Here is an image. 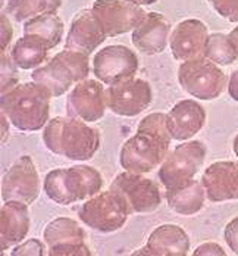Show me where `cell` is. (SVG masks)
I'll use <instances>...</instances> for the list:
<instances>
[{"mask_svg":"<svg viewBox=\"0 0 238 256\" xmlns=\"http://www.w3.org/2000/svg\"><path fill=\"white\" fill-rule=\"evenodd\" d=\"M230 36H231V37H233V38L236 40V43H237V46H238V26H236V28H234V30H233L231 32H230Z\"/></svg>","mask_w":238,"mask_h":256,"instance_id":"ab89813d","label":"cell"},{"mask_svg":"<svg viewBox=\"0 0 238 256\" xmlns=\"http://www.w3.org/2000/svg\"><path fill=\"white\" fill-rule=\"evenodd\" d=\"M153 100V92L149 81L131 78L106 88V104L118 116L132 118L144 112Z\"/></svg>","mask_w":238,"mask_h":256,"instance_id":"30bf717a","label":"cell"},{"mask_svg":"<svg viewBox=\"0 0 238 256\" xmlns=\"http://www.w3.org/2000/svg\"><path fill=\"white\" fill-rule=\"evenodd\" d=\"M233 148H234V154H236V156H237V158H238V134H237V137L234 138Z\"/></svg>","mask_w":238,"mask_h":256,"instance_id":"60d3db41","label":"cell"},{"mask_svg":"<svg viewBox=\"0 0 238 256\" xmlns=\"http://www.w3.org/2000/svg\"><path fill=\"white\" fill-rule=\"evenodd\" d=\"M50 93L37 82H19L1 94V114L19 131H38L49 122Z\"/></svg>","mask_w":238,"mask_h":256,"instance_id":"7a4b0ae2","label":"cell"},{"mask_svg":"<svg viewBox=\"0 0 238 256\" xmlns=\"http://www.w3.org/2000/svg\"><path fill=\"white\" fill-rule=\"evenodd\" d=\"M18 70L19 68L15 65L10 54L1 52V94L7 93L9 90H12L15 86L19 84Z\"/></svg>","mask_w":238,"mask_h":256,"instance_id":"f1b7e54d","label":"cell"},{"mask_svg":"<svg viewBox=\"0 0 238 256\" xmlns=\"http://www.w3.org/2000/svg\"><path fill=\"white\" fill-rule=\"evenodd\" d=\"M131 256H156L147 246L141 248V249H137L135 252H132Z\"/></svg>","mask_w":238,"mask_h":256,"instance_id":"74e56055","label":"cell"},{"mask_svg":"<svg viewBox=\"0 0 238 256\" xmlns=\"http://www.w3.org/2000/svg\"><path fill=\"white\" fill-rule=\"evenodd\" d=\"M191 256H228L224 248L215 242H206L196 248Z\"/></svg>","mask_w":238,"mask_h":256,"instance_id":"836d02e7","label":"cell"},{"mask_svg":"<svg viewBox=\"0 0 238 256\" xmlns=\"http://www.w3.org/2000/svg\"><path fill=\"white\" fill-rule=\"evenodd\" d=\"M78 216L87 227L107 234L125 226L130 210L124 200L109 188L87 199L79 208Z\"/></svg>","mask_w":238,"mask_h":256,"instance_id":"8992f818","label":"cell"},{"mask_svg":"<svg viewBox=\"0 0 238 256\" xmlns=\"http://www.w3.org/2000/svg\"><path fill=\"white\" fill-rule=\"evenodd\" d=\"M146 246L156 256H187L190 237L180 226L163 224L152 231Z\"/></svg>","mask_w":238,"mask_h":256,"instance_id":"44dd1931","label":"cell"},{"mask_svg":"<svg viewBox=\"0 0 238 256\" xmlns=\"http://www.w3.org/2000/svg\"><path fill=\"white\" fill-rule=\"evenodd\" d=\"M31 226L28 205L21 202H3L0 209V246L1 250L15 248L24 242Z\"/></svg>","mask_w":238,"mask_h":256,"instance_id":"d6986e66","label":"cell"},{"mask_svg":"<svg viewBox=\"0 0 238 256\" xmlns=\"http://www.w3.org/2000/svg\"><path fill=\"white\" fill-rule=\"evenodd\" d=\"M109 188L124 200L130 214H150L162 204L158 184L144 174L124 171L115 177Z\"/></svg>","mask_w":238,"mask_h":256,"instance_id":"ba28073f","label":"cell"},{"mask_svg":"<svg viewBox=\"0 0 238 256\" xmlns=\"http://www.w3.org/2000/svg\"><path fill=\"white\" fill-rule=\"evenodd\" d=\"M6 116L1 114V142H6L7 136H9V126L6 127Z\"/></svg>","mask_w":238,"mask_h":256,"instance_id":"8d00e7d4","label":"cell"},{"mask_svg":"<svg viewBox=\"0 0 238 256\" xmlns=\"http://www.w3.org/2000/svg\"><path fill=\"white\" fill-rule=\"evenodd\" d=\"M60 4L62 0H7L6 10L16 22H25L38 15L56 14Z\"/></svg>","mask_w":238,"mask_h":256,"instance_id":"484cf974","label":"cell"},{"mask_svg":"<svg viewBox=\"0 0 238 256\" xmlns=\"http://www.w3.org/2000/svg\"><path fill=\"white\" fill-rule=\"evenodd\" d=\"M224 237H225V242L230 246V249L236 255H238V216L233 218L227 224V227L224 230Z\"/></svg>","mask_w":238,"mask_h":256,"instance_id":"d6a6232c","label":"cell"},{"mask_svg":"<svg viewBox=\"0 0 238 256\" xmlns=\"http://www.w3.org/2000/svg\"><path fill=\"white\" fill-rule=\"evenodd\" d=\"M206 122V110L193 99L180 100L168 112V130L172 140H191Z\"/></svg>","mask_w":238,"mask_h":256,"instance_id":"e0dca14e","label":"cell"},{"mask_svg":"<svg viewBox=\"0 0 238 256\" xmlns=\"http://www.w3.org/2000/svg\"><path fill=\"white\" fill-rule=\"evenodd\" d=\"M140 60L127 46H106L93 58V72L96 78L106 86H113L135 77Z\"/></svg>","mask_w":238,"mask_h":256,"instance_id":"8fae6325","label":"cell"},{"mask_svg":"<svg viewBox=\"0 0 238 256\" xmlns=\"http://www.w3.org/2000/svg\"><path fill=\"white\" fill-rule=\"evenodd\" d=\"M102 174L90 165H74L69 168H57L46 174L43 188L47 198L66 206L79 200L90 199L102 192Z\"/></svg>","mask_w":238,"mask_h":256,"instance_id":"3957f363","label":"cell"},{"mask_svg":"<svg viewBox=\"0 0 238 256\" xmlns=\"http://www.w3.org/2000/svg\"><path fill=\"white\" fill-rule=\"evenodd\" d=\"M213 9L227 21L238 22V0H209Z\"/></svg>","mask_w":238,"mask_h":256,"instance_id":"1f68e13d","label":"cell"},{"mask_svg":"<svg viewBox=\"0 0 238 256\" xmlns=\"http://www.w3.org/2000/svg\"><path fill=\"white\" fill-rule=\"evenodd\" d=\"M205 58L219 66L234 64L238 59V46L236 40L230 34L212 32L208 38Z\"/></svg>","mask_w":238,"mask_h":256,"instance_id":"4316f807","label":"cell"},{"mask_svg":"<svg viewBox=\"0 0 238 256\" xmlns=\"http://www.w3.org/2000/svg\"><path fill=\"white\" fill-rule=\"evenodd\" d=\"M106 88L99 80H84L75 84L66 98V114L71 118L87 124L96 122L105 116Z\"/></svg>","mask_w":238,"mask_h":256,"instance_id":"4fadbf2b","label":"cell"},{"mask_svg":"<svg viewBox=\"0 0 238 256\" xmlns=\"http://www.w3.org/2000/svg\"><path fill=\"white\" fill-rule=\"evenodd\" d=\"M105 31L97 22L91 9H82L74 16L66 42L65 49L77 50L85 54H91L106 40Z\"/></svg>","mask_w":238,"mask_h":256,"instance_id":"2e32d148","label":"cell"},{"mask_svg":"<svg viewBox=\"0 0 238 256\" xmlns=\"http://www.w3.org/2000/svg\"><path fill=\"white\" fill-rule=\"evenodd\" d=\"M171 148V140L160 138L149 132L137 131L121 148L119 164L124 171L149 174L163 164Z\"/></svg>","mask_w":238,"mask_h":256,"instance_id":"277c9868","label":"cell"},{"mask_svg":"<svg viewBox=\"0 0 238 256\" xmlns=\"http://www.w3.org/2000/svg\"><path fill=\"white\" fill-rule=\"evenodd\" d=\"M137 131L149 132V134L160 137V138L172 140L169 130H168V114H163V112H153V114L144 116L140 121Z\"/></svg>","mask_w":238,"mask_h":256,"instance_id":"83f0119b","label":"cell"},{"mask_svg":"<svg viewBox=\"0 0 238 256\" xmlns=\"http://www.w3.org/2000/svg\"><path fill=\"white\" fill-rule=\"evenodd\" d=\"M49 46L37 36L24 34L10 48L9 54L19 70H37L47 60Z\"/></svg>","mask_w":238,"mask_h":256,"instance_id":"603a6c76","label":"cell"},{"mask_svg":"<svg viewBox=\"0 0 238 256\" xmlns=\"http://www.w3.org/2000/svg\"><path fill=\"white\" fill-rule=\"evenodd\" d=\"M43 236L44 243L49 248L68 243H84L85 240V231L82 230V227L75 220L66 216H59L52 220L44 228Z\"/></svg>","mask_w":238,"mask_h":256,"instance_id":"d4e9b609","label":"cell"},{"mask_svg":"<svg viewBox=\"0 0 238 256\" xmlns=\"http://www.w3.org/2000/svg\"><path fill=\"white\" fill-rule=\"evenodd\" d=\"M47 256H93L85 243H68L49 248Z\"/></svg>","mask_w":238,"mask_h":256,"instance_id":"f546056e","label":"cell"},{"mask_svg":"<svg viewBox=\"0 0 238 256\" xmlns=\"http://www.w3.org/2000/svg\"><path fill=\"white\" fill-rule=\"evenodd\" d=\"M91 10L107 37L132 32L147 12L127 0H96Z\"/></svg>","mask_w":238,"mask_h":256,"instance_id":"7c38bea8","label":"cell"},{"mask_svg":"<svg viewBox=\"0 0 238 256\" xmlns=\"http://www.w3.org/2000/svg\"><path fill=\"white\" fill-rule=\"evenodd\" d=\"M127 2H131V3H134V4H138V6H149V4L156 3L158 0H127Z\"/></svg>","mask_w":238,"mask_h":256,"instance_id":"f35d334b","label":"cell"},{"mask_svg":"<svg viewBox=\"0 0 238 256\" xmlns=\"http://www.w3.org/2000/svg\"><path fill=\"white\" fill-rule=\"evenodd\" d=\"M202 184L211 202L238 200V164L231 160L213 162L203 172Z\"/></svg>","mask_w":238,"mask_h":256,"instance_id":"9a60e30c","label":"cell"},{"mask_svg":"<svg viewBox=\"0 0 238 256\" xmlns=\"http://www.w3.org/2000/svg\"><path fill=\"white\" fill-rule=\"evenodd\" d=\"M31 78L38 86L44 87L52 98H60L71 92V87L77 84L75 76L60 52L50 58L46 64L32 71Z\"/></svg>","mask_w":238,"mask_h":256,"instance_id":"ffe728a7","label":"cell"},{"mask_svg":"<svg viewBox=\"0 0 238 256\" xmlns=\"http://www.w3.org/2000/svg\"><path fill=\"white\" fill-rule=\"evenodd\" d=\"M165 199L168 202V206L178 215H196L200 212L205 206L206 192L202 184V181L197 180H190L184 184L168 188L165 192Z\"/></svg>","mask_w":238,"mask_h":256,"instance_id":"7402d4cb","label":"cell"},{"mask_svg":"<svg viewBox=\"0 0 238 256\" xmlns=\"http://www.w3.org/2000/svg\"><path fill=\"white\" fill-rule=\"evenodd\" d=\"M13 37V28L9 21V18H6V14H1V43H0V49L1 52H6V49L10 46Z\"/></svg>","mask_w":238,"mask_h":256,"instance_id":"e575fe53","label":"cell"},{"mask_svg":"<svg viewBox=\"0 0 238 256\" xmlns=\"http://www.w3.org/2000/svg\"><path fill=\"white\" fill-rule=\"evenodd\" d=\"M178 82L190 96L199 100H213L227 86L225 72L206 58L183 62L178 68Z\"/></svg>","mask_w":238,"mask_h":256,"instance_id":"5b68a950","label":"cell"},{"mask_svg":"<svg viewBox=\"0 0 238 256\" xmlns=\"http://www.w3.org/2000/svg\"><path fill=\"white\" fill-rule=\"evenodd\" d=\"M228 94L238 102V70H236L228 80Z\"/></svg>","mask_w":238,"mask_h":256,"instance_id":"d590c367","label":"cell"},{"mask_svg":"<svg viewBox=\"0 0 238 256\" xmlns=\"http://www.w3.org/2000/svg\"><path fill=\"white\" fill-rule=\"evenodd\" d=\"M65 26L56 14L38 15L24 22V34L40 37L49 49L56 48L63 37Z\"/></svg>","mask_w":238,"mask_h":256,"instance_id":"cb8c5ba5","label":"cell"},{"mask_svg":"<svg viewBox=\"0 0 238 256\" xmlns=\"http://www.w3.org/2000/svg\"><path fill=\"white\" fill-rule=\"evenodd\" d=\"M41 190V182L34 160L29 156L18 158L3 174L1 199L3 202H21L25 205L34 204Z\"/></svg>","mask_w":238,"mask_h":256,"instance_id":"9c48e42d","label":"cell"},{"mask_svg":"<svg viewBox=\"0 0 238 256\" xmlns=\"http://www.w3.org/2000/svg\"><path fill=\"white\" fill-rule=\"evenodd\" d=\"M171 32V22L162 14L149 12L132 31L131 42L144 54H158L169 44Z\"/></svg>","mask_w":238,"mask_h":256,"instance_id":"ac0fdd59","label":"cell"},{"mask_svg":"<svg viewBox=\"0 0 238 256\" xmlns=\"http://www.w3.org/2000/svg\"><path fill=\"white\" fill-rule=\"evenodd\" d=\"M209 38L208 26L203 21L190 18L178 22L169 37V48L177 60L187 62L205 58Z\"/></svg>","mask_w":238,"mask_h":256,"instance_id":"5bb4252c","label":"cell"},{"mask_svg":"<svg viewBox=\"0 0 238 256\" xmlns=\"http://www.w3.org/2000/svg\"><path fill=\"white\" fill-rule=\"evenodd\" d=\"M43 142L52 154L74 162H85L97 154L100 132L77 118L56 116L43 128Z\"/></svg>","mask_w":238,"mask_h":256,"instance_id":"6da1fadb","label":"cell"},{"mask_svg":"<svg viewBox=\"0 0 238 256\" xmlns=\"http://www.w3.org/2000/svg\"><path fill=\"white\" fill-rule=\"evenodd\" d=\"M10 256H47L46 246L38 238H29L18 246H15L10 252Z\"/></svg>","mask_w":238,"mask_h":256,"instance_id":"4dcf8cb0","label":"cell"},{"mask_svg":"<svg viewBox=\"0 0 238 256\" xmlns=\"http://www.w3.org/2000/svg\"><path fill=\"white\" fill-rule=\"evenodd\" d=\"M206 146L197 140L178 144L172 152L168 154L159 168L158 177L162 186L168 190L194 180L206 159Z\"/></svg>","mask_w":238,"mask_h":256,"instance_id":"52a82bcc","label":"cell"}]
</instances>
